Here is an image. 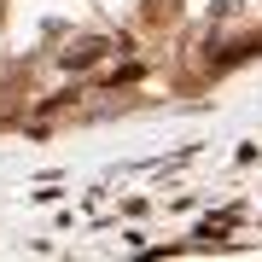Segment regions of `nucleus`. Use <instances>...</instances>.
<instances>
[{
  "mask_svg": "<svg viewBox=\"0 0 262 262\" xmlns=\"http://www.w3.org/2000/svg\"><path fill=\"white\" fill-rule=\"evenodd\" d=\"M99 53H105V41H82V47H70V53H64V64H70V70H88Z\"/></svg>",
  "mask_w": 262,
  "mask_h": 262,
  "instance_id": "nucleus-1",
  "label": "nucleus"
}]
</instances>
